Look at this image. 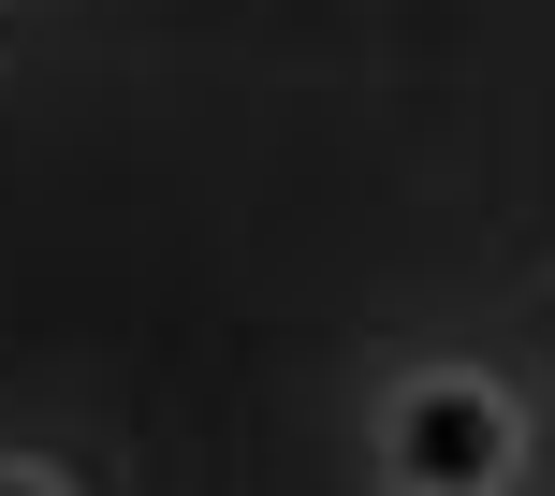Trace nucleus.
<instances>
[{
  "label": "nucleus",
  "instance_id": "obj_1",
  "mask_svg": "<svg viewBox=\"0 0 555 496\" xmlns=\"http://www.w3.org/2000/svg\"><path fill=\"white\" fill-rule=\"evenodd\" d=\"M512 468V409L482 380H424V394H395V482H424V496H468V482H498Z\"/></svg>",
  "mask_w": 555,
  "mask_h": 496
}]
</instances>
